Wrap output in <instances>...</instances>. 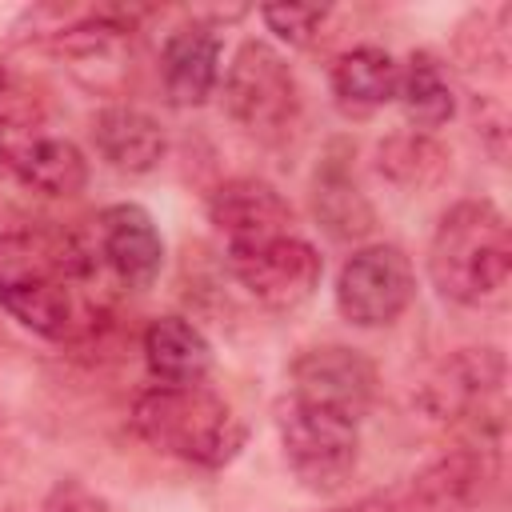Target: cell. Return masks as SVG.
Listing matches in <instances>:
<instances>
[{
	"label": "cell",
	"instance_id": "obj_18",
	"mask_svg": "<svg viewBox=\"0 0 512 512\" xmlns=\"http://www.w3.org/2000/svg\"><path fill=\"white\" fill-rule=\"evenodd\" d=\"M128 24L116 16H92L68 32H60L56 48L68 56L72 72L92 88H116L128 72Z\"/></svg>",
	"mask_w": 512,
	"mask_h": 512
},
{
	"label": "cell",
	"instance_id": "obj_8",
	"mask_svg": "<svg viewBox=\"0 0 512 512\" xmlns=\"http://www.w3.org/2000/svg\"><path fill=\"white\" fill-rule=\"evenodd\" d=\"M416 272L396 244H368L352 252L336 276V308L356 328H384L412 304Z\"/></svg>",
	"mask_w": 512,
	"mask_h": 512
},
{
	"label": "cell",
	"instance_id": "obj_23",
	"mask_svg": "<svg viewBox=\"0 0 512 512\" xmlns=\"http://www.w3.org/2000/svg\"><path fill=\"white\" fill-rule=\"evenodd\" d=\"M40 512H108V500L96 496V492H92L88 484H80V480H60V484L44 496Z\"/></svg>",
	"mask_w": 512,
	"mask_h": 512
},
{
	"label": "cell",
	"instance_id": "obj_14",
	"mask_svg": "<svg viewBox=\"0 0 512 512\" xmlns=\"http://www.w3.org/2000/svg\"><path fill=\"white\" fill-rule=\"evenodd\" d=\"M312 212H316L320 228L328 236H336V240H360V236L372 232L376 212H372L368 196L356 184L352 144L336 140L324 152V160L316 164V176H312Z\"/></svg>",
	"mask_w": 512,
	"mask_h": 512
},
{
	"label": "cell",
	"instance_id": "obj_5",
	"mask_svg": "<svg viewBox=\"0 0 512 512\" xmlns=\"http://www.w3.org/2000/svg\"><path fill=\"white\" fill-rule=\"evenodd\" d=\"M228 116L260 144H280L300 116V88L288 60L268 40H244L224 72Z\"/></svg>",
	"mask_w": 512,
	"mask_h": 512
},
{
	"label": "cell",
	"instance_id": "obj_11",
	"mask_svg": "<svg viewBox=\"0 0 512 512\" xmlns=\"http://www.w3.org/2000/svg\"><path fill=\"white\" fill-rule=\"evenodd\" d=\"M292 396L360 424L376 400V364L348 344L304 348L292 360Z\"/></svg>",
	"mask_w": 512,
	"mask_h": 512
},
{
	"label": "cell",
	"instance_id": "obj_7",
	"mask_svg": "<svg viewBox=\"0 0 512 512\" xmlns=\"http://www.w3.org/2000/svg\"><path fill=\"white\" fill-rule=\"evenodd\" d=\"M500 476V448L456 444L416 476L368 496L356 512H476Z\"/></svg>",
	"mask_w": 512,
	"mask_h": 512
},
{
	"label": "cell",
	"instance_id": "obj_12",
	"mask_svg": "<svg viewBox=\"0 0 512 512\" xmlns=\"http://www.w3.org/2000/svg\"><path fill=\"white\" fill-rule=\"evenodd\" d=\"M208 220L220 232L224 252L296 232L292 204L268 180H256V176H236V180L220 184L208 196Z\"/></svg>",
	"mask_w": 512,
	"mask_h": 512
},
{
	"label": "cell",
	"instance_id": "obj_10",
	"mask_svg": "<svg viewBox=\"0 0 512 512\" xmlns=\"http://www.w3.org/2000/svg\"><path fill=\"white\" fill-rule=\"evenodd\" d=\"M0 168L40 196H76L88 184L84 152L28 116H0Z\"/></svg>",
	"mask_w": 512,
	"mask_h": 512
},
{
	"label": "cell",
	"instance_id": "obj_15",
	"mask_svg": "<svg viewBox=\"0 0 512 512\" xmlns=\"http://www.w3.org/2000/svg\"><path fill=\"white\" fill-rule=\"evenodd\" d=\"M220 80V36L208 24L176 28L160 48V84L168 104L196 108Z\"/></svg>",
	"mask_w": 512,
	"mask_h": 512
},
{
	"label": "cell",
	"instance_id": "obj_16",
	"mask_svg": "<svg viewBox=\"0 0 512 512\" xmlns=\"http://www.w3.org/2000/svg\"><path fill=\"white\" fill-rule=\"evenodd\" d=\"M92 140H96V152L116 172H128V176L152 172L168 152V136H164L160 120L132 104H112V108L96 112Z\"/></svg>",
	"mask_w": 512,
	"mask_h": 512
},
{
	"label": "cell",
	"instance_id": "obj_19",
	"mask_svg": "<svg viewBox=\"0 0 512 512\" xmlns=\"http://www.w3.org/2000/svg\"><path fill=\"white\" fill-rule=\"evenodd\" d=\"M396 80L400 64L376 44H360L332 64V96L352 116L376 112L388 100H396Z\"/></svg>",
	"mask_w": 512,
	"mask_h": 512
},
{
	"label": "cell",
	"instance_id": "obj_2",
	"mask_svg": "<svg viewBox=\"0 0 512 512\" xmlns=\"http://www.w3.org/2000/svg\"><path fill=\"white\" fill-rule=\"evenodd\" d=\"M428 276L456 304H488L512 276V240L504 212L492 200L452 204L428 244Z\"/></svg>",
	"mask_w": 512,
	"mask_h": 512
},
{
	"label": "cell",
	"instance_id": "obj_6",
	"mask_svg": "<svg viewBox=\"0 0 512 512\" xmlns=\"http://www.w3.org/2000/svg\"><path fill=\"white\" fill-rule=\"evenodd\" d=\"M276 432H280V448L292 476L308 492H320V496L340 492L356 472L360 432L352 420L288 396L276 408Z\"/></svg>",
	"mask_w": 512,
	"mask_h": 512
},
{
	"label": "cell",
	"instance_id": "obj_24",
	"mask_svg": "<svg viewBox=\"0 0 512 512\" xmlns=\"http://www.w3.org/2000/svg\"><path fill=\"white\" fill-rule=\"evenodd\" d=\"M0 172H4V168H0ZM0 200H4V192H0Z\"/></svg>",
	"mask_w": 512,
	"mask_h": 512
},
{
	"label": "cell",
	"instance_id": "obj_4",
	"mask_svg": "<svg viewBox=\"0 0 512 512\" xmlns=\"http://www.w3.org/2000/svg\"><path fill=\"white\" fill-rule=\"evenodd\" d=\"M428 420L452 428L460 444L500 448L504 440V356L496 348H460L420 388Z\"/></svg>",
	"mask_w": 512,
	"mask_h": 512
},
{
	"label": "cell",
	"instance_id": "obj_1",
	"mask_svg": "<svg viewBox=\"0 0 512 512\" xmlns=\"http://www.w3.org/2000/svg\"><path fill=\"white\" fill-rule=\"evenodd\" d=\"M96 244L60 228L0 236V308L44 340H80L100 320Z\"/></svg>",
	"mask_w": 512,
	"mask_h": 512
},
{
	"label": "cell",
	"instance_id": "obj_17",
	"mask_svg": "<svg viewBox=\"0 0 512 512\" xmlns=\"http://www.w3.org/2000/svg\"><path fill=\"white\" fill-rule=\"evenodd\" d=\"M144 364L156 384L188 388L200 384L212 368V348L196 324L184 316H160L144 328Z\"/></svg>",
	"mask_w": 512,
	"mask_h": 512
},
{
	"label": "cell",
	"instance_id": "obj_21",
	"mask_svg": "<svg viewBox=\"0 0 512 512\" xmlns=\"http://www.w3.org/2000/svg\"><path fill=\"white\" fill-rule=\"evenodd\" d=\"M380 168L404 184V188H428L444 176L448 168V152L428 136V132H400V136H388L380 144Z\"/></svg>",
	"mask_w": 512,
	"mask_h": 512
},
{
	"label": "cell",
	"instance_id": "obj_20",
	"mask_svg": "<svg viewBox=\"0 0 512 512\" xmlns=\"http://www.w3.org/2000/svg\"><path fill=\"white\" fill-rule=\"evenodd\" d=\"M396 100H400V108H404V116L416 132H432L440 124H448L452 112H456L452 84L444 76V64L432 52H412L400 64Z\"/></svg>",
	"mask_w": 512,
	"mask_h": 512
},
{
	"label": "cell",
	"instance_id": "obj_3",
	"mask_svg": "<svg viewBox=\"0 0 512 512\" xmlns=\"http://www.w3.org/2000/svg\"><path fill=\"white\" fill-rule=\"evenodd\" d=\"M132 428L156 452L196 468H224L244 444V424L204 384H188V388L156 384L140 392L132 404Z\"/></svg>",
	"mask_w": 512,
	"mask_h": 512
},
{
	"label": "cell",
	"instance_id": "obj_13",
	"mask_svg": "<svg viewBox=\"0 0 512 512\" xmlns=\"http://www.w3.org/2000/svg\"><path fill=\"white\" fill-rule=\"evenodd\" d=\"M96 256L124 288H148L164 268V240L140 204H112L96 220Z\"/></svg>",
	"mask_w": 512,
	"mask_h": 512
},
{
	"label": "cell",
	"instance_id": "obj_9",
	"mask_svg": "<svg viewBox=\"0 0 512 512\" xmlns=\"http://www.w3.org/2000/svg\"><path fill=\"white\" fill-rule=\"evenodd\" d=\"M224 256H228V268L240 280V288L276 312L300 308L320 288V272H324L320 252L300 232L272 236V240H260L248 248H232Z\"/></svg>",
	"mask_w": 512,
	"mask_h": 512
},
{
	"label": "cell",
	"instance_id": "obj_22",
	"mask_svg": "<svg viewBox=\"0 0 512 512\" xmlns=\"http://www.w3.org/2000/svg\"><path fill=\"white\" fill-rule=\"evenodd\" d=\"M260 16H264V24H268L280 40H288V44H312L316 32H320V24H324V16H328V8H308V4H268Z\"/></svg>",
	"mask_w": 512,
	"mask_h": 512
}]
</instances>
